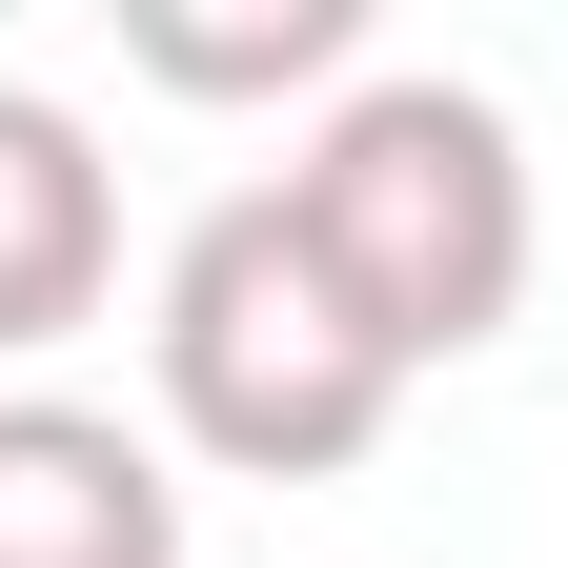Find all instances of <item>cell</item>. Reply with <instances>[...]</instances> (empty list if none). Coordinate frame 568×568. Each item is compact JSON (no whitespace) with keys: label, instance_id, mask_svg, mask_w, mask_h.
I'll use <instances>...</instances> for the list:
<instances>
[{"label":"cell","instance_id":"cell-1","mask_svg":"<svg viewBox=\"0 0 568 568\" xmlns=\"http://www.w3.org/2000/svg\"><path fill=\"white\" fill-rule=\"evenodd\" d=\"M284 224L325 244V284L386 325V366H467V345H508L528 305V244H548V203H528V142L487 82H345L305 122V163H284Z\"/></svg>","mask_w":568,"mask_h":568},{"label":"cell","instance_id":"cell-2","mask_svg":"<svg viewBox=\"0 0 568 568\" xmlns=\"http://www.w3.org/2000/svg\"><path fill=\"white\" fill-rule=\"evenodd\" d=\"M163 426L203 467H244V487H325V467H366L386 447V406H406V366H386V325L325 284V244L284 224V183H244V203H203V224L163 244Z\"/></svg>","mask_w":568,"mask_h":568},{"label":"cell","instance_id":"cell-3","mask_svg":"<svg viewBox=\"0 0 568 568\" xmlns=\"http://www.w3.org/2000/svg\"><path fill=\"white\" fill-rule=\"evenodd\" d=\"M0 568H183V487L122 406L0 386Z\"/></svg>","mask_w":568,"mask_h":568},{"label":"cell","instance_id":"cell-4","mask_svg":"<svg viewBox=\"0 0 568 568\" xmlns=\"http://www.w3.org/2000/svg\"><path fill=\"white\" fill-rule=\"evenodd\" d=\"M102 284H122V183H102V142L61 122L41 82H0V366L61 325H102Z\"/></svg>","mask_w":568,"mask_h":568},{"label":"cell","instance_id":"cell-5","mask_svg":"<svg viewBox=\"0 0 568 568\" xmlns=\"http://www.w3.org/2000/svg\"><path fill=\"white\" fill-rule=\"evenodd\" d=\"M122 61L142 82H183V102H284V82H345L366 61V0H122Z\"/></svg>","mask_w":568,"mask_h":568}]
</instances>
